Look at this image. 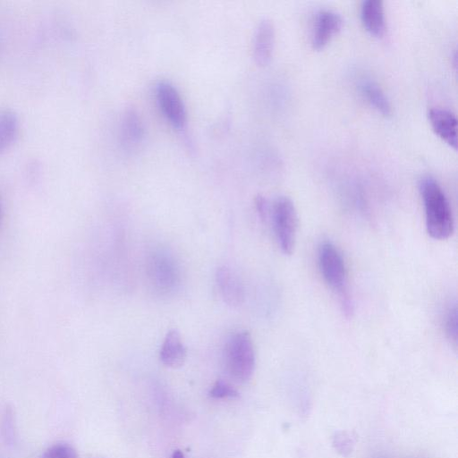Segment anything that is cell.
I'll return each instance as SVG.
<instances>
[{
	"label": "cell",
	"mask_w": 458,
	"mask_h": 458,
	"mask_svg": "<svg viewBox=\"0 0 458 458\" xmlns=\"http://www.w3.org/2000/svg\"><path fill=\"white\" fill-rule=\"evenodd\" d=\"M425 209L428 233L436 240H445L454 232V218L449 201L438 182L424 176L419 183Z\"/></svg>",
	"instance_id": "cell-1"
},
{
	"label": "cell",
	"mask_w": 458,
	"mask_h": 458,
	"mask_svg": "<svg viewBox=\"0 0 458 458\" xmlns=\"http://www.w3.org/2000/svg\"><path fill=\"white\" fill-rule=\"evenodd\" d=\"M223 360L227 374L235 381L250 380L255 369V351L252 338L246 330L233 332L225 341Z\"/></svg>",
	"instance_id": "cell-2"
},
{
	"label": "cell",
	"mask_w": 458,
	"mask_h": 458,
	"mask_svg": "<svg viewBox=\"0 0 458 458\" xmlns=\"http://www.w3.org/2000/svg\"><path fill=\"white\" fill-rule=\"evenodd\" d=\"M318 266L325 282L337 293L343 311L350 317L353 311L352 298L346 284V269L338 249L329 242L318 249Z\"/></svg>",
	"instance_id": "cell-3"
},
{
	"label": "cell",
	"mask_w": 458,
	"mask_h": 458,
	"mask_svg": "<svg viewBox=\"0 0 458 458\" xmlns=\"http://www.w3.org/2000/svg\"><path fill=\"white\" fill-rule=\"evenodd\" d=\"M146 275L151 289L161 296L172 294L180 284L179 265L174 255L163 248L148 255Z\"/></svg>",
	"instance_id": "cell-4"
},
{
	"label": "cell",
	"mask_w": 458,
	"mask_h": 458,
	"mask_svg": "<svg viewBox=\"0 0 458 458\" xmlns=\"http://www.w3.org/2000/svg\"><path fill=\"white\" fill-rule=\"evenodd\" d=\"M271 217L274 233L279 248L285 255L293 251L297 234L298 216L293 200L279 196L273 202Z\"/></svg>",
	"instance_id": "cell-5"
},
{
	"label": "cell",
	"mask_w": 458,
	"mask_h": 458,
	"mask_svg": "<svg viewBox=\"0 0 458 458\" xmlns=\"http://www.w3.org/2000/svg\"><path fill=\"white\" fill-rule=\"evenodd\" d=\"M155 90L157 101L164 116L174 128L183 129L187 123V112L177 89L167 81H159Z\"/></svg>",
	"instance_id": "cell-6"
},
{
	"label": "cell",
	"mask_w": 458,
	"mask_h": 458,
	"mask_svg": "<svg viewBox=\"0 0 458 458\" xmlns=\"http://www.w3.org/2000/svg\"><path fill=\"white\" fill-rule=\"evenodd\" d=\"M342 15L334 9L321 8L314 18L310 42L314 48L323 47L331 38L341 29Z\"/></svg>",
	"instance_id": "cell-7"
},
{
	"label": "cell",
	"mask_w": 458,
	"mask_h": 458,
	"mask_svg": "<svg viewBox=\"0 0 458 458\" xmlns=\"http://www.w3.org/2000/svg\"><path fill=\"white\" fill-rule=\"evenodd\" d=\"M216 283L218 292L226 304L236 307L243 302L245 297L243 284L231 267H219L216 272Z\"/></svg>",
	"instance_id": "cell-8"
},
{
	"label": "cell",
	"mask_w": 458,
	"mask_h": 458,
	"mask_svg": "<svg viewBox=\"0 0 458 458\" xmlns=\"http://www.w3.org/2000/svg\"><path fill=\"white\" fill-rule=\"evenodd\" d=\"M428 116L435 132L454 148L457 147V118L449 109L434 106Z\"/></svg>",
	"instance_id": "cell-9"
},
{
	"label": "cell",
	"mask_w": 458,
	"mask_h": 458,
	"mask_svg": "<svg viewBox=\"0 0 458 458\" xmlns=\"http://www.w3.org/2000/svg\"><path fill=\"white\" fill-rule=\"evenodd\" d=\"M275 28L271 20L264 18L258 23L253 37V57L259 65L267 64L273 54Z\"/></svg>",
	"instance_id": "cell-10"
},
{
	"label": "cell",
	"mask_w": 458,
	"mask_h": 458,
	"mask_svg": "<svg viewBox=\"0 0 458 458\" xmlns=\"http://www.w3.org/2000/svg\"><path fill=\"white\" fill-rule=\"evenodd\" d=\"M187 356V349L180 333L176 329L169 330L162 343L159 359L169 368L177 369L183 365Z\"/></svg>",
	"instance_id": "cell-11"
},
{
	"label": "cell",
	"mask_w": 458,
	"mask_h": 458,
	"mask_svg": "<svg viewBox=\"0 0 458 458\" xmlns=\"http://www.w3.org/2000/svg\"><path fill=\"white\" fill-rule=\"evenodd\" d=\"M144 125L138 112L127 109L121 119L120 136L125 148H134L144 137Z\"/></svg>",
	"instance_id": "cell-12"
},
{
	"label": "cell",
	"mask_w": 458,
	"mask_h": 458,
	"mask_svg": "<svg viewBox=\"0 0 458 458\" xmlns=\"http://www.w3.org/2000/svg\"><path fill=\"white\" fill-rule=\"evenodd\" d=\"M358 88L364 98L385 115L392 112L391 103L380 85L369 76H362L358 81Z\"/></svg>",
	"instance_id": "cell-13"
},
{
	"label": "cell",
	"mask_w": 458,
	"mask_h": 458,
	"mask_svg": "<svg viewBox=\"0 0 458 458\" xmlns=\"http://www.w3.org/2000/svg\"><path fill=\"white\" fill-rule=\"evenodd\" d=\"M360 18L366 30L379 36L385 30V11L382 0H364L360 4Z\"/></svg>",
	"instance_id": "cell-14"
},
{
	"label": "cell",
	"mask_w": 458,
	"mask_h": 458,
	"mask_svg": "<svg viewBox=\"0 0 458 458\" xmlns=\"http://www.w3.org/2000/svg\"><path fill=\"white\" fill-rule=\"evenodd\" d=\"M18 131V119L9 110L0 111V152L5 150L14 140Z\"/></svg>",
	"instance_id": "cell-15"
},
{
	"label": "cell",
	"mask_w": 458,
	"mask_h": 458,
	"mask_svg": "<svg viewBox=\"0 0 458 458\" xmlns=\"http://www.w3.org/2000/svg\"><path fill=\"white\" fill-rule=\"evenodd\" d=\"M41 458H78V454L70 444L60 442L49 446Z\"/></svg>",
	"instance_id": "cell-16"
},
{
	"label": "cell",
	"mask_w": 458,
	"mask_h": 458,
	"mask_svg": "<svg viewBox=\"0 0 458 458\" xmlns=\"http://www.w3.org/2000/svg\"><path fill=\"white\" fill-rule=\"evenodd\" d=\"M354 443V437L346 431L335 433L333 438L335 450L343 456H347L352 451Z\"/></svg>",
	"instance_id": "cell-17"
},
{
	"label": "cell",
	"mask_w": 458,
	"mask_h": 458,
	"mask_svg": "<svg viewBox=\"0 0 458 458\" xmlns=\"http://www.w3.org/2000/svg\"><path fill=\"white\" fill-rule=\"evenodd\" d=\"M209 396L215 399L236 398L239 396V393L230 384L218 380L210 389Z\"/></svg>",
	"instance_id": "cell-18"
},
{
	"label": "cell",
	"mask_w": 458,
	"mask_h": 458,
	"mask_svg": "<svg viewBox=\"0 0 458 458\" xmlns=\"http://www.w3.org/2000/svg\"><path fill=\"white\" fill-rule=\"evenodd\" d=\"M445 328L448 338L454 345L457 344V307L454 303L451 306L445 318Z\"/></svg>",
	"instance_id": "cell-19"
},
{
	"label": "cell",
	"mask_w": 458,
	"mask_h": 458,
	"mask_svg": "<svg viewBox=\"0 0 458 458\" xmlns=\"http://www.w3.org/2000/svg\"><path fill=\"white\" fill-rule=\"evenodd\" d=\"M255 206L259 217L265 220L267 215V203L264 197L257 196L255 199Z\"/></svg>",
	"instance_id": "cell-20"
},
{
	"label": "cell",
	"mask_w": 458,
	"mask_h": 458,
	"mask_svg": "<svg viewBox=\"0 0 458 458\" xmlns=\"http://www.w3.org/2000/svg\"><path fill=\"white\" fill-rule=\"evenodd\" d=\"M171 458H185L184 454L180 450H175Z\"/></svg>",
	"instance_id": "cell-21"
},
{
	"label": "cell",
	"mask_w": 458,
	"mask_h": 458,
	"mask_svg": "<svg viewBox=\"0 0 458 458\" xmlns=\"http://www.w3.org/2000/svg\"><path fill=\"white\" fill-rule=\"evenodd\" d=\"M1 218H2V204L0 201V222H1Z\"/></svg>",
	"instance_id": "cell-22"
}]
</instances>
